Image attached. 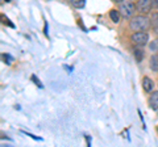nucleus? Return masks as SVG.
<instances>
[{"mask_svg": "<svg viewBox=\"0 0 158 147\" xmlns=\"http://www.w3.org/2000/svg\"><path fill=\"white\" fill-rule=\"evenodd\" d=\"M110 17H111V20L113 22H118L120 21V12L116 11V9H112V11L110 12Z\"/></svg>", "mask_w": 158, "mask_h": 147, "instance_id": "9d476101", "label": "nucleus"}, {"mask_svg": "<svg viewBox=\"0 0 158 147\" xmlns=\"http://www.w3.org/2000/svg\"><path fill=\"white\" fill-rule=\"evenodd\" d=\"M45 34L48 36V25H45Z\"/></svg>", "mask_w": 158, "mask_h": 147, "instance_id": "2eb2a0df", "label": "nucleus"}, {"mask_svg": "<svg viewBox=\"0 0 158 147\" xmlns=\"http://www.w3.org/2000/svg\"><path fill=\"white\" fill-rule=\"evenodd\" d=\"M32 80H33L34 83H36V84H37L38 87H42V84L40 83V79H38V77H36V75H33V76H32Z\"/></svg>", "mask_w": 158, "mask_h": 147, "instance_id": "ddd939ff", "label": "nucleus"}, {"mask_svg": "<svg viewBox=\"0 0 158 147\" xmlns=\"http://www.w3.org/2000/svg\"><path fill=\"white\" fill-rule=\"evenodd\" d=\"M152 6H153V0H137V4H136V8L137 11L140 12L141 14L142 13H149L150 9H152Z\"/></svg>", "mask_w": 158, "mask_h": 147, "instance_id": "20e7f679", "label": "nucleus"}, {"mask_svg": "<svg viewBox=\"0 0 158 147\" xmlns=\"http://www.w3.org/2000/svg\"><path fill=\"white\" fill-rule=\"evenodd\" d=\"M157 131H158V127H157Z\"/></svg>", "mask_w": 158, "mask_h": 147, "instance_id": "f3484780", "label": "nucleus"}, {"mask_svg": "<svg viewBox=\"0 0 158 147\" xmlns=\"http://www.w3.org/2000/svg\"><path fill=\"white\" fill-rule=\"evenodd\" d=\"M150 24H152L150 20L145 14H138V16L132 17V20L129 21V28L135 32H142V30H148Z\"/></svg>", "mask_w": 158, "mask_h": 147, "instance_id": "f257e3e1", "label": "nucleus"}, {"mask_svg": "<svg viewBox=\"0 0 158 147\" xmlns=\"http://www.w3.org/2000/svg\"><path fill=\"white\" fill-rule=\"evenodd\" d=\"M153 87H154V81H153L150 77H148V76L142 77V88H144L146 92H150L153 89Z\"/></svg>", "mask_w": 158, "mask_h": 147, "instance_id": "423d86ee", "label": "nucleus"}, {"mask_svg": "<svg viewBox=\"0 0 158 147\" xmlns=\"http://www.w3.org/2000/svg\"><path fill=\"white\" fill-rule=\"evenodd\" d=\"M149 66L154 72H158V54H153L149 61Z\"/></svg>", "mask_w": 158, "mask_h": 147, "instance_id": "0eeeda50", "label": "nucleus"}, {"mask_svg": "<svg viewBox=\"0 0 158 147\" xmlns=\"http://www.w3.org/2000/svg\"><path fill=\"white\" fill-rule=\"evenodd\" d=\"M3 58H4V61H7V63H11L9 61H11V57L9 55H3Z\"/></svg>", "mask_w": 158, "mask_h": 147, "instance_id": "4468645a", "label": "nucleus"}, {"mask_svg": "<svg viewBox=\"0 0 158 147\" xmlns=\"http://www.w3.org/2000/svg\"><path fill=\"white\" fill-rule=\"evenodd\" d=\"M115 2H116V3H121V2H123V0H115Z\"/></svg>", "mask_w": 158, "mask_h": 147, "instance_id": "dca6fc26", "label": "nucleus"}, {"mask_svg": "<svg viewBox=\"0 0 158 147\" xmlns=\"http://www.w3.org/2000/svg\"><path fill=\"white\" fill-rule=\"evenodd\" d=\"M150 22H152L153 28H154V32H156V34H158V13H153V14H152Z\"/></svg>", "mask_w": 158, "mask_h": 147, "instance_id": "1a4fd4ad", "label": "nucleus"}, {"mask_svg": "<svg viewBox=\"0 0 158 147\" xmlns=\"http://www.w3.org/2000/svg\"><path fill=\"white\" fill-rule=\"evenodd\" d=\"M132 40H133V42H135L137 46H145L146 43L149 42V36H148V33L145 30L136 32L132 36Z\"/></svg>", "mask_w": 158, "mask_h": 147, "instance_id": "7ed1b4c3", "label": "nucleus"}, {"mask_svg": "<svg viewBox=\"0 0 158 147\" xmlns=\"http://www.w3.org/2000/svg\"><path fill=\"white\" fill-rule=\"evenodd\" d=\"M148 104L149 108L153 110H158V91H154L148 99Z\"/></svg>", "mask_w": 158, "mask_h": 147, "instance_id": "39448f33", "label": "nucleus"}, {"mask_svg": "<svg viewBox=\"0 0 158 147\" xmlns=\"http://www.w3.org/2000/svg\"><path fill=\"white\" fill-rule=\"evenodd\" d=\"M133 54H135V58H136V61L137 62H141L142 59H144V49H142V46H138L136 47L135 50H133Z\"/></svg>", "mask_w": 158, "mask_h": 147, "instance_id": "6e6552de", "label": "nucleus"}, {"mask_svg": "<svg viewBox=\"0 0 158 147\" xmlns=\"http://www.w3.org/2000/svg\"><path fill=\"white\" fill-rule=\"evenodd\" d=\"M149 49L152 51H158V38H157V40H153L149 43Z\"/></svg>", "mask_w": 158, "mask_h": 147, "instance_id": "f8f14e48", "label": "nucleus"}, {"mask_svg": "<svg viewBox=\"0 0 158 147\" xmlns=\"http://www.w3.org/2000/svg\"><path fill=\"white\" fill-rule=\"evenodd\" d=\"M137 11L136 4L133 3V0H123L120 4V13L123 17L131 18L133 16V13Z\"/></svg>", "mask_w": 158, "mask_h": 147, "instance_id": "f03ea898", "label": "nucleus"}, {"mask_svg": "<svg viewBox=\"0 0 158 147\" xmlns=\"http://www.w3.org/2000/svg\"><path fill=\"white\" fill-rule=\"evenodd\" d=\"M70 3L74 8H83L86 6V0H70Z\"/></svg>", "mask_w": 158, "mask_h": 147, "instance_id": "9b49d317", "label": "nucleus"}]
</instances>
